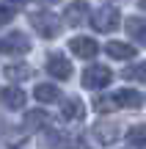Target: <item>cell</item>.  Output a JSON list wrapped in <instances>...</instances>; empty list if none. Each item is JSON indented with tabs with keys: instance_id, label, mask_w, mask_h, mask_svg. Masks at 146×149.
<instances>
[{
	"instance_id": "cell-1",
	"label": "cell",
	"mask_w": 146,
	"mask_h": 149,
	"mask_svg": "<svg viewBox=\"0 0 146 149\" xmlns=\"http://www.w3.org/2000/svg\"><path fill=\"white\" fill-rule=\"evenodd\" d=\"M91 25H94V31H102V33L116 31V28L121 25V14H119V8H113V6H99V8H94V14H91Z\"/></svg>"
},
{
	"instance_id": "cell-2",
	"label": "cell",
	"mask_w": 146,
	"mask_h": 149,
	"mask_svg": "<svg viewBox=\"0 0 146 149\" xmlns=\"http://www.w3.org/2000/svg\"><path fill=\"white\" fill-rule=\"evenodd\" d=\"M30 25L36 28V33H39V36H44V39H55L61 33L58 17L50 14V11H33V14H30Z\"/></svg>"
},
{
	"instance_id": "cell-3",
	"label": "cell",
	"mask_w": 146,
	"mask_h": 149,
	"mask_svg": "<svg viewBox=\"0 0 146 149\" xmlns=\"http://www.w3.org/2000/svg\"><path fill=\"white\" fill-rule=\"evenodd\" d=\"M110 80H113V72L108 69V66H102V64H94V66H88L86 72H83V86L86 88H105V86H110Z\"/></svg>"
},
{
	"instance_id": "cell-4",
	"label": "cell",
	"mask_w": 146,
	"mask_h": 149,
	"mask_svg": "<svg viewBox=\"0 0 146 149\" xmlns=\"http://www.w3.org/2000/svg\"><path fill=\"white\" fill-rule=\"evenodd\" d=\"M30 50V39L25 36L22 31H11L6 39H0V53H11V55H22Z\"/></svg>"
},
{
	"instance_id": "cell-5",
	"label": "cell",
	"mask_w": 146,
	"mask_h": 149,
	"mask_svg": "<svg viewBox=\"0 0 146 149\" xmlns=\"http://www.w3.org/2000/svg\"><path fill=\"white\" fill-rule=\"evenodd\" d=\"M47 72L53 74L55 80H69L72 77V64L64 53H50L47 58Z\"/></svg>"
},
{
	"instance_id": "cell-6",
	"label": "cell",
	"mask_w": 146,
	"mask_h": 149,
	"mask_svg": "<svg viewBox=\"0 0 146 149\" xmlns=\"http://www.w3.org/2000/svg\"><path fill=\"white\" fill-rule=\"evenodd\" d=\"M110 100H113L116 108H141L146 102V97L141 91H135V88H119V91L110 94Z\"/></svg>"
},
{
	"instance_id": "cell-7",
	"label": "cell",
	"mask_w": 146,
	"mask_h": 149,
	"mask_svg": "<svg viewBox=\"0 0 146 149\" xmlns=\"http://www.w3.org/2000/svg\"><path fill=\"white\" fill-rule=\"evenodd\" d=\"M91 135H94L102 146H110V144H116V141H119L121 130L116 127V124H110V122H97V124L91 127Z\"/></svg>"
},
{
	"instance_id": "cell-8",
	"label": "cell",
	"mask_w": 146,
	"mask_h": 149,
	"mask_svg": "<svg viewBox=\"0 0 146 149\" xmlns=\"http://www.w3.org/2000/svg\"><path fill=\"white\" fill-rule=\"evenodd\" d=\"M69 50L77 58H94V55L99 53V44L94 42V39H88V36H75L69 42Z\"/></svg>"
},
{
	"instance_id": "cell-9",
	"label": "cell",
	"mask_w": 146,
	"mask_h": 149,
	"mask_svg": "<svg viewBox=\"0 0 146 149\" xmlns=\"http://www.w3.org/2000/svg\"><path fill=\"white\" fill-rule=\"evenodd\" d=\"M0 102H3L8 111H19V108H25L28 97L22 88H17V86H6L3 91H0Z\"/></svg>"
},
{
	"instance_id": "cell-10",
	"label": "cell",
	"mask_w": 146,
	"mask_h": 149,
	"mask_svg": "<svg viewBox=\"0 0 146 149\" xmlns=\"http://www.w3.org/2000/svg\"><path fill=\"white\" fill-rule=\"evenodd\" d=\"M64 19L69 22V25H83V22L88 19V3L86 0H77V3H69L66 6V11H64Z\"/></svg>"
},
{
	"instance_id": "cell-11",
	"label": "cell",
	"mask_w": 146,
	"mask_h": 149,
	"mask_svg": "<svg viewBox=\"0 0 146 149\" xmlns=\"http://www.w3.org/2000/svg\"><path fill=\"white\" fill-rule=\"evenodd\" d=\"M83 116H86V105H83L77 97H72V100H66L64 105H61V119H64V122H80Z\"/></svg>"
},
{
	"instance_id": "cell-12",
	"label": "cell",
	"mask_w": 146,
	"mask_h": 149,
	"mask_svg": "<svg viewBox=\"0 0 146 149\" xmlns=\"http://www.w3.org/2000/svg\"><path fill=\"white\" fill-rule=\"evenodd\" d=\"M105 53L113 61H132L135 58V47L132 44H124V42H108L105 44Z\"/></svg>"
},
{
	"instance_id": "cell-13",
	"label": "cell",
	"mask_w": 146,
	"mask_h": 149,
	"mask_svg": "<svg viewBox=\"0 0 146 149\" xmlns=\"http://www.w3.org/2000/svg\"><path fill=\"white\" fill-rule=\"evenodd\" d=\"M33 97H36L39 102H44V105H50V102H61V100H64L61 88H58V86H53V83H39L36 88H33Z\"/></svg>"
},
{
	"instance_id": "cell-14",
	"label": "cell",
	"mask_w": 146,
	"mask_h": 149,
	"mask_svg": "<svg viewBox=\"0 0 146 149\" xmlns=\"http://www.w3.org/2000/svg\"><path fill=\"white\" fill-rule=\"evenodd\" d=\"M124 31L130 33L138 44H146V19L143 17H127L124 19Z\"/></svg>"
},
{
	"instance_id": "cell-15",
	"label": "cell",
	"mask_w": 146,
	"mask_h": 149,
	"mask_svg": "<svg viewBox=\"0 0 146 149\" xmlns=\"http://www.w3.org/2000/svg\"><path fill=\"white\" fill-rule=\"evenodd\" d=\"M3 74L11 80V83H22V80L30 77V66H28V64H8L3 69Z\"/></svg>"
},
{
	"instance_id": "cell-16",
	"label": "cell",
	"mask_w": 146,
	"mask_h": 149,
	"mask_svg": "<svg viewBox=\"0 0 146 149\" xmlns=\"http://www.w3.org/2000/svg\"><path fill=\"white\" fill-rule=\"evenodd\" d=\"M127 141L135 149H146V124H135L127 130Z\"/></svg>"
},
{
	"instance_id": "cell-17",
	"label": "cell",
	"mask_w": 146,
	"mask_h": 149,
	"mask_svg": "<svg viewBox=\"0 0 146 149\" xmlns=\"http://www.w3.org/2000/svg\"><path fill=\"white\" fill-rule=\"evenodd\" d=\"M47 113L44 111H28L25 113V127L28 130H42V127H47Z\"/></svg>"
},
{
	"instance_id": "cell-18",
	"label": "cell",
	"mask_w": 146,
	"mask_h": 149,
	"mask_svg": "<svg viewBox=\"0 0 146 149\" xmlns=\"http://www.w3.org/2000/svg\"><path fill=\"white\" fill-rule=\"evenodd\" d=\"M124 77L132 80V83H143L146 86V64H132L124 69Z\"/></svg>"
},
{
	"instance_id": "cell-19",
	"label": "cell",
	"mask_w": 146,
	"mask_h": 149,
	"mask_svg": "<svg viewBox=\"0 0 146 149\" xmlns=\"http://www.w3.org/2000/svg\"><path fill=\"white\" fill-rule=\"evenodd\" d=\"M94 108H97L99 113H108V111H113V100H110V94L108 97H97V102H94Z\"/></svg>"
},
{
	"instance_id": "cell-20",
	"label": "cell",
	"mask_w": 146,
	"mask_h": 149,
	"mask_svg": "<svg viewBox=\"0 0 146 149\" xmlns=\"http://www.w3.org/2000/svg\"><path fill=\"white\" fill-rule=\"evenodd\" d=\"M14 14H17L14 8H8V6H0V25L11 22V19H14Z\"/></svg>"
},
{
	"instance_id": "cell-21",
	"label": "cell",
	"mask_w": 146,
	"mask_h": 149,
	"mask_svg": "<svg viewBox=\"0 0 146 149\" xmlns=\"http://www.w3.org/2000/svg\"><path fill=\"white\" fill-rule=\"evenodd\" d=\"M69 149H91V146H86V144H80V141H77V144H72Z\"/></svg>"
},
{
	"instance_id": "cell-22",
	"label": "cell",
	"mask_w": 146,
	"mask_h": 149,
	"mask_svg": "<svg viewBox=\"0 0 146 149\" xmlns=\"http://www.w3.org/2000/svg\"><path fill=\"white\" fill-rule=\"evenodd\" d=\"M138 6H141V8H146V0H138Z\"/></svg>"
}]
</instances>
